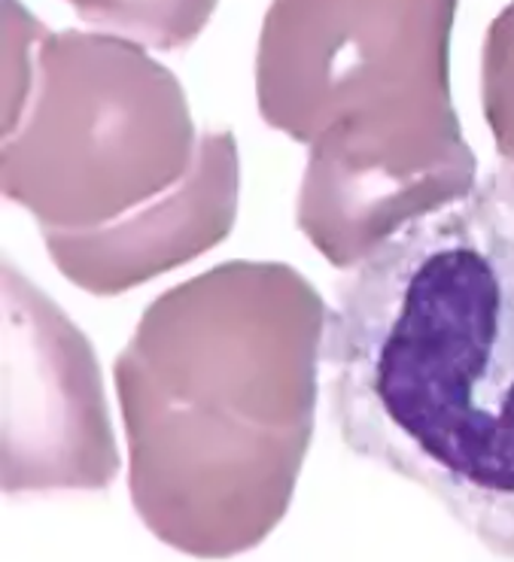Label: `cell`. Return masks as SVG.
I'll use <instances>...</instances> for the list:
<instances>
[{
  "label": "cell",
  "instance_id": "cell-1",
  "mask_svg": "<svg viewBox=\"0 0 514 562\" xmlns=\"http://www.w3.org/2000/svg\"><path fill=\"white\" fill-rule=\"evenodd\" d=\"M320 366L342 445L514 560L512 161L356 259L332 295Z\"/></svg>",
  "mask_w": 514,
  "mask_h": 562
},
{
  "label": "cell",
  "instance_id": "cell-2",
  "mask_svg": "<svg viewBox=\"0 0 514 562\" xmlns=\"http://www.w3.org/2000/svg\"><path fill=\"white\" fill-rule=\"evenodd\" d=\"M457 0H275L259 43L262 116L295 134L402 128L462 146L448 94Z\"/></svg>",
  "mask_w": 514,
  "mask_h": 562
},
{
  "label": "cell",
  "instance_id": "cell-3",
  "mask_svg": "<svg viewBox=\"0 0 514 562\" xmlns=\"http://www.w3.org/2000/svg\"><path fill=\"white\" fill-rule=\"evenodd\" d=\"M82 22L110 27L149 49H186L211 22L220 0H67Z\"/></svg>",
  "mask_w": 514,
  "mask_h": 562
},
{
  "label": "cell",
  "instance_id": "cell-4",
  "mask_svg": "<svg viewBox=\"0 0 514 562\" xmlns=\"http://www.w3.org/2000/svg\"><path fill=\"white\" fill-rule=\"evenodd\" d=\"M484 116L514 165V3L496 15L484 43Z\"/></svg>",
  "mask_w": 514,
  "mask_h": 562
}]
</instances>
